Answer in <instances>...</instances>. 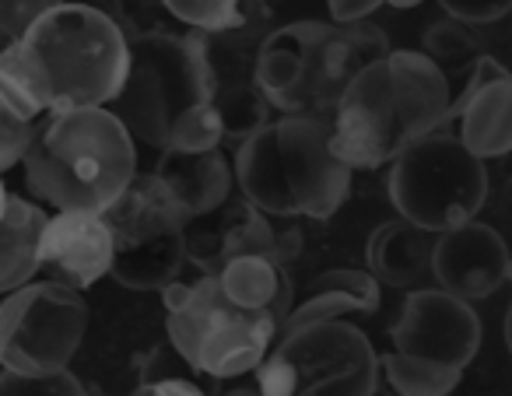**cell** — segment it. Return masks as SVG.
Returning a JSON list of instances; mask_svg holds the SVG:
<instances>
[{"mask_svg":"<svg viewBox=\"0 0 512 396\" xmlns=\"http://www.w3.org/2000/svg\"><path fill=\"white\" fill-rule=\"evenodd\" d=\"M453 102L449 78L435 60L393 50L344 92L334 116V148L351 169L393 165L411 144L446 127Z\"/></svg>","mask_w":512,"mask_h":396,"instance_id":"obj_1","label":"cell"},{"mask_svg":"<svg viewBox=\"0 0 512 396\" xmlns=\"http://www.w3.org/2000/svg\"><path fill=\"white\" fill-rule=\"evenodd\" d=\"M25 186L53 211L106 214L134 183V134L109 106L50 113L25 155Z\"/></svg>","mask_w":512,"mask_h":396,"instance_id":"obj_2","label":"cell"},{"mask_svg":"<svg viewBox=\"0 0 512 396\" xmlns=\"http://www.w3.org/2000/svg\"><path fill=\"white\" fill-rule=\"evenodd\" d=\"M351 172L334 148V123L313 116H278L235 155L242 197L271 218L327 221L348 200Z\"/></svg>","mask_w":512,"mask_h":396,"instance_id":"obj_3","label":"cell"},{"mask_svg":"<svg viewBox=\"0 0 512 396\" xmlns=\"http://www.w3.org/2000/svg\"><path fill=\"white\" fill-rule=\"evenodd\" d=\"M390 53L386 32L372 22H292L264 43L256 81L281 116L334 123L351 81Z\"/></svg>","mask_w":512,"mask_h":396,"instance_id":"obj_4","label":"cell"},{"mask_svg":"<svg viewBox=\"0 0 512 396\" xmlns=\"http://www.w3.org/2000/svg\"><path fill=\"white\" fill-rule=\"evenodd\" d=\"M18 43L43 71L53 113L113 106L127 85L130 39L99 4H64Z\"/></svg>","mask_w":512,"mask_h":396,"instance_id":"obj_5","label":"cell"},{"mask_svg":"<svg viewBox=\"0 0 512 396\" xmlns=\"http://www.w3.org/2000/svg\"><path fill=\"white\" fill-rule=\"evenodd\" d=\"M162 305L165 333L179 358L221 382L256 372L281 337L278 319L235 305L218 274L169 284L162 291Z\"/></svg>","mask_w":512,"mask_h":396,"instance_id":"obj_6","label":"cell"},{"mask_svg":"<svg viewBox=\"0 0 512 396\" xmlns=\"http://www.w3.org/2000/svg\"><path fill=\"white\" fill-rule=\"evenodd\" d=\"M207 102H214V78L200 32H137L130 39L127 85L109 109L134 141L165 151L172 130Z\"/></svg>","mask_w":512,"mask_h":396,"instance_id":"obj_7","label":"cell"},{"mask_svg":"<svg viewBox=\"0 0 512 396\" xmlns=\"http://www.w3.org/2000/svg\"><path fill=\"white\" fill-rule=\"evenodd\" d=\"M386 190L400 218L442 235L481 218L491 179L484 158H477L453 127H439L393 162Z\"/></svg>","mask_w":512,"mask_h":396,"instance_id":"obj_8","label":"cell"},{"mask_svg":"<svg viewBox=\"0 0 512 396\" xmlns=\"http://www.w3.org/2000/svg\"><path fill=\"white\" fill-rule=\"evenodd\" d=\"M253 375L267 396H376L383 368L358 326L330 319L281 333Z\"/></svg>","mask_w":512,"mask_h":396,"instance_id":"obj_9","label":"cell"},{"mask_svg":"<svg viewBox=\"0 0 512 396\" xmlns=\"http://www.w3.org/2000/svg\"><path fill=\"white\" fill-rule=\"evenodd\" d=\"M116 239L113 277L130 291H165L186 267V211L169 186L148 172L137 176L106 211Z\"/></svg>","mask_w":512,"mask_h":396,"instance_id":"obj_10","label":"cell"},{"mask_svg":"<svg viewBox=\"0 0 512 396\" xmlns=\"http://www.w3.org/2000/svg\"><path fill=\"white\" fill-rule=\"evenodd\" d=\"M88 330L81 291L60 281H32L0 305V361L25 375L64 372Z\"/></svg>","mask_w":512,"mask_h":396,"instance_id":"obj_11","label":"cell"},{"mask_svg":"<svg viewBox=\"0 0 512 396\" xmlns=\"http://www.w3.org/2000/svg\"><path fill=\"white\" fill-rule=\"evenodd\" d=\"M484 326L467 298L446 288L407 291L400 319L390 326V340L397 351L439 361V365L467 368L481 351Z\"/></svg>","mask_w":512,"mask_h":396,"instance_id":"obj_12","label":"cell"},{"mask_svg":"<svg viewBox=\"0 0 512 396\" xmlns=\"http://www.w3.org/2000/svg\"><path fill=\"white\" fill-rule=\"evenodd\" d=\"M446 127L463 137L484 162L512 155V74L484 53L470 71L467 88L449 109Z\"/></svg>","mask_w":512,"mask_h":396,"instance_id":"obj_13","label":"cell"},{"mask_svg":"<svg viewBox=\"0 0 512 396\" xmlns=\"http://www.w3.org/2000/svg\"><path fill=\"white\" fill-rule=\"evenodd\" d=\"M116 239L106 214L95 211H57L43 239V270L50 281L74 291H88L95 281L113 274Z\"/></svg>","mask_w":512,"mask_h":396,"instance_id":"obj_14","label":"cell"},{"mask_svg":"<svg viewBox=\"0 0 512 396\" xmlns=\"http://www.w3.org/2000/svg\"><path fill=\"white\" fill-rule=\"evenodd\" d=\"M186 256L204 274H221L242 256H271L274 260V218L253 200H228L218 211L193 218L186 225Z\"/></svg>","mask_w":512,"mask_h":396,"instance_id":"obj_15","label":"cell"},{"mask_svg":"<svg viewBox=\"0 0 512 396\" xmlns=\"http://www.w3.org/2000/svg\"><path fill=\"white\" fill-rule=\"evenodd\" d=\"M512 277V260L502 235L481 218L439 235L435 246V284L453 295L488 298Z\"/></svg>","mask_w":512,"mask_h":396,"instance_id":"obj_16","label":"cell"},{"mask_svg":"<svg viewBox=\"0 0 512 396\" xmlns=\"http://www.w3.org/2000/svg\"><path fill=\"white\" fill-rule=\"evenodd\" d=\"M155 176L169 186V193L179 200L186 218H204L232 200L235 165L225 158L221 148L211 151H162L155 165Z\"/></svg>","mask_w":512,"mask_h":396,"instance_id":"obj_17","label":"cell"},{"mask_svg":"<svg viewBox=\"0 0 512 396\" xmlns=\"http://www.w3.org/2000/svg\"><path fill=\"white\" fill-rule=\"evenodd\" d=\"M435 246L439 235L414 221H386L369 239V270L390 288L418 291L435 284Z\"/></svg>","mask_w":512,"mask_h":396,"instance_id":"obj_18","label":"cell"},{"mask_svg":"<svg viewBox=\"0 0 512 396\" xmlns=\"http://www.w3.org/2000/svg\"><path fill=\"white\" fill-rule=\"evenodd\" d=\"M383 302V281H379L372 270H358V267H341V270H327L313 281L309 295L302 302H295L288 323L281 326V333L302 330V326L313 323H330V319H344L351 312H372Z\"/></svg>","mask_w":512,"mask_h":396,"instance_id":"obj_19","label":"cell"},{"mask_svg":"<svg viewBox=\"0 0 512 396\" xmlns=\"http://www.w3.org/2000/svg\"><path fill=\"white\" fill-rule=\"evenodd\" d=\"M50 214L18 193H4V221H0V288L4 295L32 284L43 270V239Z\"/></svg>","mask_w":512,"mask_h":396,"instance_id":"obj_20","label":"cell"},{"mask_svg":"<svg viewBox=\"0 0 512 396\" xmlns=\"http://www.w3.org/2000/svg\"><path fill=\"white\" fill-rule=\"evenodd\" d=\"M221 288L235 305L253 312H267L281 326L288 323L295 309V284L288 267H281L271 256H242L221 270Z\"/></svg>","mask_w":512,"mask_h":396,"instance_id":"obj_21","label":"cell"},{"mask_svg":"<svg viewBox=\"0 0 512 396\" xmlns=\"http://www.w3.org/2000/svg\"><path fill=\"white\" fill-rule=\"evenodd\" d=\"M379 368H383L386 386L397 396H449L463 379V368L439 365V361L418 358L397 347L379 358Z\"/></svg>","mask_w":512,"mask_h":396,"instance_id":"obj_22","label":"cell"},{"mask_svg":"<svg viewBox=\"0 0 512 396\" xmlns=\"http://www.w3.org/2000/svg\"><path fill=\"white\" fill-rule=\"evenodd\" d=\"M425 57L435 60L446 78H453V74H467L470 78L477 60L484 57L481 36L474 32V25L460 22V18L435 22V25H428V32H425Z\"/></svg>","mask_w":512,"mask_h":396,"instance_id":"obj_23","label":"cell"},{"mask_svg":"<svg viewBox=\"0 0 512 396\" xmlns=\"http://www.w3.org/2000/svg\"><path fill=\"white\" fill-rule=\"evenodd\" d=\"M162 8L193 32H221L235 25L242 0H162Z\"/></svg>","mask_w":512,"mask_h":396,"instance_id":"obj_24","label":"cell"},{"mask_svg":"<svg viewBox=\"0 0 512 396\" xmlns=\"http://www.w3.org/2000/svg\"><path fill=\"white\" fill-rule=\"evenodd\" d=\"M0 396H88V389L67 368L50 375H25L15 368H4L0 372Z\"/></svg>","mask_w":512,"mask_h":396,"instance_id":"obj_25","label":"cell"},{"mask_svg":"<svg viewBox=\"0 0 512 396\" xmlns=\"http://www.w3.org/2000/svg\"><path fill=\"white\" fill-rule=\"evenodd\" d=\"M225 141V127H221V116L214 109V102L193 109L176 130H172V141L165 151H211Z\"/></svg>","mask_w":512,"mask_h":396,"instance_id":"obj_26","label":"cell"},{"mask_svg":"<svg viewBox=\"0 0 512 396\" xmlns=\"http://www.w3.org/2000/svg\"><path fill=\"white\" fill-rule=\"evenodd\" d=\"M67 0H0V29L8 36V43L25 39L46 15L64 8Z\"/></svg>","mask_w":512,"mask_h":396,"instance_id":"obj_27","label":"cell"},{"mask_svg":"<svg viewBox=\"0 0 512 396\" xmlns=\"http://www.w3.org/2000/svg\"><path fill=\"white\" fill-rule=\"evenodd\" d=\"M36 130H39V123L18 116L15 109L0 106V169L8 172V169H15L18 162H25L32 141H36Z\"/></svg>","mask_w":512,"mask_h":396,"instance_id":"obj_28","label":"cell"},{"mask_svg":"<svg viewBox=\"0 0 512 396\" xmlns=\"http://www.w3.org/2000/svg\"><path fill=\"white\" fill-rule=\"evenodd\" d=\"M481 221L502 235L505 249H509V260H512V172L488 193V204H484V211H481Z\"/></svg>","mask_w":512,"mask_h":396,"instance_id":"obj_29","label":"cell"},{"mask_svg":"<svg viewBox=\"0 0 512 396\" xmlns=\"http://www.w3.org/2000/svg\"><path fill=\"white\" fill-rule=\"evenodd\" d=\"M449 18H460L467 25L498 22L512 11V0H439Z\"/></svg>","mask_w":512,"mask_h":396,"instance_id":"obj_30","label":"cell"},{"mask_svg":"<svg viewBox=\"0 0 512 396\" xmlns=\"http://www.w3.org/2000/svg\"><path fill=\"white\" fill-rule=\"evenodd\" d=\"M302 242H306V235H302V228H299V218H274V260H278L281 267L299 260Z\"/></svg>","mask_w":512,"mask_h":396,"instance_id":"obj_31","label":"cell"},{"mask_svg":"<svg viewBox=\"0 0 512 396\" xmlns=\"http://www.w3.org/2000/svg\"><path fill=\"white\" fill-rule=\"evenodd\" d=\"M130 396H207L197 382L176 379V375H162V379H148L134 389Z\"/></svg>","mask_w":512,"mask_h":396,"instance_id":"obj_32","label":"cell"},{"mask_svg":"<svg viewBox=\"0 0 512 396\" xmlns=\"http://www.w3.org/2000/svg\"><path fill=\"white\" fill-rule=\"evenodd\" d=\"M327 4H330L334 22L351 25V22H365V15H372L383 0H327Z\"/></svg>","mask_w":512,"mask_h":396,"instance_id":"obj_33","label":"cell"},{"mask_svg":"<svg viewBox=\"0 0 512 396\" xmlns=\"http://www.w3.org/2000/svg\"><path fill=\"white\" fill-rule=\"evenodd\" d=\"M218 396H267L264 389H260V382H256V375H253V382H235V386H225Z\"/></svg>","mask_w":512,"mask_h":396,"instance_id":"obj_34","label":"cell"},{"mask_svg":"<svg viewBox=\"0 0 512 396\" xmlns=\"http://www.w3.org/2000/svg\"><path fill=\"white\" fill-rule=\"evenodd\" d=\"M502 337H505V347H509V354H512V302H509V309H505V323H502Z\"/></svg>","mask_w":512,"mask_h":396,"instance_id":"obj_35","label":"cell"},{"mask_svg":"<svg viewBox=\"0 0 512 396\" xmlns=\"http://www.w3.org/2000/svg\"><path fill=\"white\" fill-rule=\"evenodd\" d=\"M383 4H390V8H400V11H407V8H418L421 0H383Z\"/></svg>","mask_w":512,"mask_h":396,"instance_id":"obj_36","label":"cell"}]
</instances>
